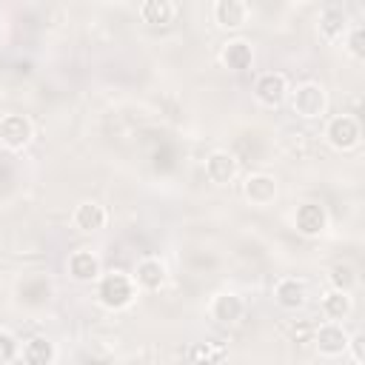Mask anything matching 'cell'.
<instances>
[{"instance_id":"ac0fdd59","label":"cell","mask_w":365,"mask_h":365,"mask_svg":"<svg viewBox=\"0 0 365 365\" xmlns=\"http://www.w3.org/2000/svg\"><path fill=\"white\" fill-rule=\"evenodd\" d=\"M20 356L26 365H51L54 356H57V348L51 339L46 336H31L23 348H20Z\"/></svg>"},{"instance_id":"30bf717a","label":"cell","mask_w":365,"mask_h":365,"mask_svg":"<svg viewBox=\"0 0 365 365\" xmlns=\"http://www.w3.org/2000/svg\"><path fill=\"white\" fill-rule=\"evenodd\" d=\"M165 277H168V271H165V262L160 257H143L134 265V274H131L134 285L143 288V291H160Z\"/></svg>"},{"instance_id":"6da1fadb","label":"cell","mask_w":365,"mask_h":365,"mask_svg":"<svg viewBox=\"0 0 365 365\" xmlns=\"http://www.w3.org/2000/svg\"><path fill=\"white\" fill-rule=\"evenodd\" d=\"M137 297V285L131 279V274H123V271H108L100 277V285H97V299L100 305L111 308V311H120L125 305H131Z\"/></svg>"},{"instance_id":"7402d4cb","label":"cell","mask_w":365,"mask_h":365,"mask_svg":"<svg viewBox=\"0 0 365 365\" xmlns=\"http://www.w3.org/2000/svg\"><path fill=\"white\" fill-rule=\"evenodd\" d=\"M345 37H348V51H351L356 60H362V57H365V46H362V43H365V29L356 23V26L348 29Z\"/></svg>"},{"instance_id":"5bb4252c","label":"cell","mask_w":365,"mask_h":365,"mask_svg":"<svg viewBox=\"0 0 365 365\" xmlns=\"http://www.w3.org/2000/svg\"><path fill=\"white\" fill-rule=\"evenodd\" d=\"M71 222H74V228H80V231H86V234H94V231H103V228H106L108 211H106L97 200H83V202L74 208Z\"/></svg>"},{"instance_id":"ba28073f","label":"cell","mask_w":365,"mask_h":365,"mask_svg":"<svg viewBox=\"0 0 365 365\" xmlns=\"http://www.w3.org/2000/svg\"><path fill=\"white\" fill-rule=\"evenodd\" d=\"M348 331L342 328V322H322L314 334V345L322 356H342L348 351Z\"/></svg>"},{"instance_id":"8992f818","label":"cell","mask_w":365,"mask_h":365,"mask_svg":"<svg viewBox=\"0 0 365 365\" xmlns=\"http://www.w3.org/2000/svg\"><path fill=\"white\" fill-rule=\"evenodd\" d=\"M242 194L251 205L257 208H268L274 200H277V180L265 171H254L242 180Z\"/></svg>"},{"instance_id":"4fadbf2b","label":"cell","mask_w":365,"mask_h":365,"mask_svg":"<svg viewBox=\"0 0 365 365\" xmlns=\"http://www.w3.org/2000/svg\"><path fill=\"white\" fill-rule=\"evenodd\" d=\"M240 171V163L231 151H211L205 160V177L214 185H228Z\"/></svg>"},{"instance_id":"44dd1931","label":"cell","mask_w":365,"mask_h":365,"mask_svg":"<svg viewBox=\"0 0 365 365\" xmlns=\"http://www.w3.org/2000/svg\"><path fill=\"white\" fill-rule=\"evenodd\" d=\"M328 279H331V288H334V291H342V294H351V291L359 285V274H356V268H354L348 259L334 262Z\"/></svg>"},{"instance_id":"277c9868","label":"cell","mask_w":365,"mask_h":365,"mask_svg":"<svg viewBox=\"0 0 365 365\" xmlns=\"http://www.w3.org/2000/svg\"><path fill=\"white\" fill-rule=\"evenodd\" d=\"M34 137V125L26 114H6L0 117V143L9 151H20L29 145V140Z\"/></svg>"},{"instance_id":"3957f363","label":"cell","mask_w":365,"mask_h":365,"mask_svg":"<svg viewBox=\"0 0 365 365\" xmlns=\"http://www.w3.org/2000/svg\"><path fill=\"white\" fill-rule=\"evenodd\" d=\"M325 140L331 148L336 151H348L354 145H359L362 140V125L354 114H336L325 123Z\"/></svg>"},{"instance_id":"8fae6325","label":"cell","mask_w":365,"mask_h":365,"mask_svg":"<svg viewBox=\"0 0 365 365\" xmlns=\"http://www.w3.org/2000/svg\"><path fill=\"white\" fill-rule=\"evenodd\" d=\"M328 225V214L319 202H302L297 211H294V228L302 234V237H319Z\"/></svg>"},{"instance_id":"7a4b0ae2","label":"cell","mask_w":365,"mask_h":365,"mask_svg":"<svg viewBox=\"0 0 365 365\" xmlns=\"http://www.w3.org/2000/svg\"><path fill=\"white\" fill-rule=\"evenodd\" d=\"M291 94V108L297 117L302 120H314V117H322L328 111V94L319 83H299Z\"/></svg>"},{"instance_id":"5b68a950","label":"cell","mask_w":365,"mask_h":365,"mask_svg":"<svg viewBox=\"0 0 365 365\" xmlns=\"http://www.w3.org/2000/svg\"><path fill=\"white\" fill-rule=\"evenodd\" d=\"M348 29H351V17H348V9H345V6L328 3V6L319 11V34H322V40L339 43V40H345Z\"/></svg>"},{"instance_id":"2e32d148","label":"cell","mask_w":365,"mask_h":365,"mask_svg":"<svg viewBox=\"0 0 365 365\" xmlns=\"http://www.w3.org/2000/svg\"><path fill=\"white\" fill-rule=\"evenodd\" d=\"M220 63L228 68V71H245L251 63H254V48L248 40L237 37V40H228L220 51Z\"/></svg>"},{"instance_id":"7c38bea8","label":"cell","mask_w":365,"mask_h":365,"mask_svg":"<svg viewBox=\"0 0 365 365\" xmlns=\"http://www.w3.org/2000/svg\"><path fill=\"white\" fill-rule=\"evenodd\" d=\"M208 314H211V319H217V322H222V325H234V322L242 319L245 302H242V297H237L234 291H222V294H217V297L211 299Z\"/></svg>"},{"instance_id":"603a6c76","label":"cell","mask_w":365,"mask_h":365,"mask_svg":"<svg viewBox=\"0 0 365 365\" xmlns=\"http://www.w3.org/2000/svg\"><path fill=\"white\" fill-rule=\"evenodd\" d=\"M20 354L17 348V339L9 334V331H0V365H9L14 356Z\"/></svg>"},{"instance_id":"e0dca14e","label":"cell","mask_w":365,"mask_h":365,"mask_svg":"<svg viewBox=\"0 0 365 365\" xmlns=\"http://www.w3.org/2000/svg\"><path fill=\"white\" fill-rule=\"evenodd\" d=\"M68 274L77 279V282H94L103 277V265H100V257L94 251H74L68 257Z\"/></svg>"},{"instance_id":"9a60e30c","label":"cell","mask_w":365,"mask_h":365,"mask_svg":"<svg viewBox=\"0 0 365 365\" xmlns=\"http://www.w3.org/2000/svg\"><path fill=\"white\" fill-rule=\"evenodd\" d=\"M211 14H214L217 26H222V29H242L248 23L251 9L242 0H217L214 9H211Z\"/></svg>"},{"instance_id":"cb8c5ba5","label":"cell","mask_w":365,"mask_h":365,"mask_svg":"<svg viewBox=\"0 0 365 365\" xmlns=\"http://www.w3.org/2000/svg\"><path fill=\"white\" fill-rule=\"evenodd\" d=\"M362 342H365V336H362V334H354V336L348 339V351L354 354V359H356V362H362V356H365V354H362Z\"/></svg>"},{"instance_id":"ffe728a7","label":"cell","mask_w":365,"mask_h":365,"mask_svg":"<svg viewBox=\"0 0 365 365\" xmlns=\"http://www.w3.org/2000/svg\"><path fill=\"white\" fill-rule=\"evenodd\" d=\"M174 11H177V6L168 0H145L140 6V17L151 26H168L174 20Z\"/></svg>"},{"instance_id":"d6986e66","label":"cell","mask_w":365,"mask_h":365,"mask_svg":"<svg viewBox=\"0 0 365 365\" xmlns=\"http://www.w3.org/2000/svg\"><path fill=\"white\" fill-rule=\"evenodd\" d=\"M354 311V299L351 294H342V291H328L322 297V314L328 317V322H342L348 314Z\"/></svg>"},{"instance_id":"9c48e42d","label":"cell","mask_w":365,"mask_h":365,"mask_svg":"<svg viewBox=\"0 0 365 365\" xmlns=\"http://www.w3.org/2000/svg\"><path fill=\"white\" fill-rule=\"evenodd\" d=\"M288 80L282 71H265L257 77L254 83V97L262 103V106H279L285 97H288Z\"/></svg>"},{"instance_id":"52a82bcc","label":"cell","mask_w":365,"mask_h":365,"mask_svg":"<svg viewBox=\"0 0 365 365\" xmlns=\"http://www.w3.org/2000/svg\"><path fill=\"white\" fill-rule=\"evenodd\" d=\"M271 294H274L277 305L285 308V311H299L308 302V285L299 277H279L274 282V291Z\"/></svg>"}]
</instances>
